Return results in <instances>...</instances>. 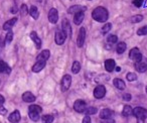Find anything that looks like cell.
Returning <instances> with one entry per match:
<instances>
[{
  "label": "cell",
  "instance_id": "6da1fadb",
  "mask_svg": "<svg viewBox=\"0 0 147 123\" xmlns=\"http://www.w3.org/2000/svg\"><path fill=\"white\" fill-rule=\"evenodd\" d=\"M92 17L94 20L98 21V22H106L109 18L108 10L103 6H98L93 10Z\"/></svg>",
  "mask_w": 147,
  "mask_h": 123
},
{
  "label": "cell",
  "instance_id": "7a4b0ae2",
  "mask_svg": "<svg viewBox=\"0 0 147 123\" xmlns=\"http://www.w3.org/2000/svg\"><path fill=\"white\" fill-rule=\"evenodd\" d=\"M41 111H42V109H41V107L39 106V105H35V104L30 105V106L28 107L29 118L33 121H37L39 118H40Z\"/></svg>",
  "mask_w": 147,
  "mask_h": 123
},
{
  "label": "cell",
  "instance_id": "3957f363",
  "mask_svg": "<svg viewBox=\"0 0 147 123\" xmlns=\"http://www.w3.org/2000/svg\"><path fill=\"white\" fill-rule=\"evenodd\" d=\"M133 115L137 118V123H144L147 118V109L143 107H136L133 109Z\"/></svg>",
  "mask_w": 147,
  "mask_h": 123
},
{
  "label": "cell",
  "instance_id": "277c9868",
  "mask_svg": "<svg viewBox=\"0 0 147 123\" xmlns=\"http://www.w3.org/2000/svg\"><path fill=\"white\" fill-rule=\"evenodd\" d=\"M71 75H65L63 77L61 81V91L63 92H65L69 89L71 87Z\"/></svg>",
  "mask_w": 147,
  "mask_h": 123
},
{
  "label": "cell",
  "instance_id": "5b68a950",
  "mask_svg": "<svg viewBox=\"0 0 147 123\" xmlns=\"http://www.w3.org/2000/svg\"><path fill=\"white\" fill-rule=\"evenodd\" d=\"M129 57H130L132 61H134L135 63H138V62H141V59H142V55H141L139 49L133 47L130 51V53H129Z\"/></svg>",
  "mask_w": 147,
  "mask_h": 123
},
{
  "label": "cell",
  "instance_id": "8992f818",
  "mask_svg": "<svg viewBox=\"0 0 147 123\" xmlns=\"http://www.w3.org/2000/svg\"><path fill=\"white\" fill-rule=\"evenodd\" d=\"M65 39H67V33L61 29V30H57L55 34V41L57 45H63V43L65 41Z\"/></svg>",
  "mask_w": 147,
  "mask_h": 123
},
{
  "label": "cell",
  "instance_id": "52a82bcc",
  "mask_svg": "<svg viewBox=\"0 0 147 123\" xmlns=\"http://www.w3.org/2000/svg\"><path fill=\"white\" fill-rule=\"evenodd\" d=\"M106 95V88L103 85H99L94 89V97L96 99H102Z\"/></svg>",
  "mask_w": 147,
  "mask_h": 123
},
{
  "label": "cell",
  "instance_id": "ba28073f",
  "mask_svg": "<svg viewBox=\"0 0 147 123\" xmlns=\"http://www.w3.org/2000/svg\"><path fill=\"white\" fill-rule=\"evenodd\" d=\"M87 108V104L84 100H77L76 102L74 103V109L75 111H77L78 113H84V111Z\"/></svg>",
  "mask_w": 147,
  "mask_h": 123
},
{
  "label": "cell",
  "instance_id": "9c48e42d",
  "mask_svg": "<svg viewBox=\"0 0 147 123\" xmlns=\"http://www.w3.org/2000/svg\"><path fill=\"white\" fill-rule=\"evenodd\" d=\"M85 39H86V28L85 27H81L79 30L78 39H77V45L79 47H82L84 45Z\"/></svg>",
  "mask_w": 147,
  "mask_h": 123
},
{
  "label": "cell",
  "instance_id": "30bf717a",
  "mask_svg": "<svg viewBox=\"0 0 147 123\" xmlns=\"http://www.w3.org/2000/svg\"><path fill=\"white\" fill-rule=\"evenodd\" d=\"M47 18H49V22L51 23H57V20H59V12L55 8H51V10L49 11V15H47Z\"/></svg>",
  "mask_w": 147,
  "mask_h": 123
},
{
  "label": "cell",
  "instance_id": "8fae6325",
  "mask_svg": "<svg viewBox=\"0 0 147 123\" xmlns=\"http://www.w3.org/2000/svg\"><path fill=\"white\" fill-rule=\"evenodd\" d=\"M87 10V7L84 6V5H73L71 6L69 9H67V13L69 14H76L78 12H85Z\"/></svg>",
  "mask_w": 147,
  "mask_h": 123
},
{
  "label": "cell",
  "instance_id": "7c38bea8",
  "mask_svg": "<svg viewBox=\"0 0 147 123\" xmlns=\"http://www.w3.org/2000/svg\"><path fill=\"white\" fill-rule=\"evenodd\" d=\"M115 68H116V62L113 59H108L105 61V69H106L107 72H113L115 70Z\"/></svg>",
  "mask_w": 147,
  "mask_h": 123
},
{
  "label": "cell",
  "instance_id": "4fadbf2b",
  "mask_svg": "<svg viewBox=\"0 0 147 123\" xmlns=\"http://www.w3.org/2000/svg\"><path fill=\"white\" fill-rule=\"evenodd\" d=\"M20 118H21L20 112H19L18 110H15V111H13L10 115H9L8 120L12 123H18L19 120H20Z\"/></svg>",
  "mask_w": 147,
  "mask_h": 123
},
{
  "label": "cell",
  "instance_id": "5bb4252c",
  "mask_svg": "<svg viewBox=\"0 0 147 123\" xmlns=\"http://www.w3.org/2000/svg\"><path fill=\"white\" fill-rule=\"evenodd\" d=\"M22 100L25 103H32L35 101V96L31 92L27 91V92H24L22 94Z\"/></svg>",
  "mask_w": 147,
  "mask_h": 123
},
{
  "label": "cell",
  "instance_id": "9a60e30c",
  "mask_svg": "<svg viewBox=\"0 0 147 123\" xmlns=\"http://www.w3.org/2000/svg\"><path fill=\"white\" fill-rule=\"evenodd\" d=\"M30 39L31 41L34 43L36 49H40L41 47V39H39V36L37 35V33L35 31H31L30 32Z\"/></svg>",
  "mask_w": 147,
  "mask_h": 123
},
{
  "label": "cell",
  "instance_id": "2e32d148",
  "mask_svg": "<svg viewBox=\"0 0 147 123\" xmlns=\"http://www.w3.org/2000/svg\"><path fill=\"white\" fill-rule=\"evenodd\" d=\"M49 55H51V51L49 49H43L41 51V53L36 57V61H41V62H47L49 59Z\"/></svg>",
  "mask_w": 147,
  "mask_h": 123
},
{
  "label": "cell",
  "instance_id": "e0dca14e",
  "mask_svg": "<svg viewBox=\"0 0 147 123\" xmlns=\"http://www.w3.org/2000/svg\"><path fill=\"white\" fill-rule=\"evenodd\" d=\"M47 65V62H41V61H36L34 65L32 66V72L34 73H38L40 72L41 70H43Z\"/></svg>",
  "mask_w": 147,
  "mask_h": 123
},
{
  "label": "cell",
  "instance_id": "ac0fdd59",
  "mask_svg": "<svg viewBox=\"0 0 147 123\" xmlns=\"http://www.w3.org/2000/svg\"><path fill=\"white\" fill-rule=\"evenodd\" d=\"M113 115V111L109 108H104L100 112V118L102 119H109Z\"/></svg>",
  "mask_w": 147,
  "mask_h": 123
},
{
  "label": "cell",
  "instance_id": "d6986e66",
  "mask_svg": "<svg viewBox=\"0 0 147 123\" xmlns=\"http://www.w3.org/2000/svg\"><path fill=\"white\" fill-rule=\"evenodd\" d=\"M135 70L139 73H145L147 71V65L146 63H143V62H138V63H135Z\"/></svg>",
  "mask_w": 147,
  "mask_h": 123
},
{
  "label": "cell",
  "instance_id": "ffe728a7",
  "mask_svg": "<svg viewBox=\"0 0 147 123\" xmlns=\"http://www.w3.org/2000/svg\"><path fill=\"white\" fill-rule=\"evenodd\" d=\"M84 18H85V13L84 12H78L74 15V22H75V24L80 25L81 23L83 22Z\"/></svg>",
  "mask_w": 147,
  "mask_h": 123
},
{
  "label": "cell",
  "instance_id": "44dd1931",
  "mask_svg": "<svg viewBox=\"0 0 147 123\" xmlns=\"http://www.w3.org/2000/svg\"><path fill=\"white\" fill-rule=\"evenodd\" d=\"M16 21H17L16 17H13V18L9 19L8 21H6V22L3 24V29H4V30H9V29H11L15 25Z\"/></svg>",
  "mask_w": 147,
  "mask_h": 123
},
{
  "label": "cell",
  "instance_id": "7402d4cb",
  "mask_svg": "<svg viewBox=\"0 0 147 123\" xmlns=\"http://www.w3.org/2000/svg\"><path fill=\"white\" fill-rule=\"evenodd\" d=\"M113 84H114V86L116 87L118 90H124L125 89V82L123 80H121V79H115L114 81H113Z\"/></svg>",
  "mask_w": 147,
  "mask_h": 123
},
{
  "label": "cell",
  "instance_id": "603a6c76",
  "mask_svg": "<svg viewBox=\"0 0 147 123\" xmlns=\"http://www.w3.org/2000/svg\"><path fill=\"white\" fill-rule=\"evenodd\" d=\"M0 73H6V74L10 73V68H9V66L3 61H0Z\"/></svg>",
  "mask_w": 147,
  "mask_h": 123
},
{
  "label": "cell",
  "instance_id": "cb8c5ba5",
  "mask_svg": "<svg viewBox=\"0 0 147 123\" xmlns=\"http://www.w3.org/2000/svg\"><path fill=\"white\" fill-rule=\"evenodd\" d=\"M29 14L30 16L32 17L33 19H37L39 17V12H38V9H37L36 6H31L30 9H29Z\"/></svg>",
  "mask_w": 147,
  "mask_h": 123
},
{
  "label": "cell",
  "instance_id": "d4e9b609",
  "mask_svg": "<svg viewBox=\"0 0 147 123\" xmlns=\"http://www.w3.org/2000/svg\"><path fill=\"white\" fill-rule=\"evenodd\" d=\"M122 114L123 116H130V115H133V109L130 105H125L123 107V110H122Z\"/></svg>",
  "mask_w": 147,
  "mask_h": 123
},
{
  "label": "cell",
  "instance_id": "484cf974",
  "mask_svg": "<svg viewBox=\"0 0 147 123\" xmlns=\"http://www.w3.org/2000/svg\"><path fill=\"white\" fill-rule=\"evenodd\" d=\"M126 49H127V45L125 43H119L118 45H117V47H116V51H117V53H119V55H121V53H123L125 51H126Z\"/></svg>",
  "mask_w": 147,
  "mask_h": 123
},
{
  "label": "cell",
  "instance_id": "4316f807",
  "mask_svg": "<svg viewBox=\"0 0 147 123\" xmlns=\"http://www.w3.org/2000/svg\"><path fill=\"white\" fill-rule=\"evenodd\" d=\"M80 70H81V64H80V62L75 61V62H74L73 66H71V72H73L74 74H78V73L80 72Z\"/></svg>",
  "mask_w": 147,
  "mask_h": 123
},
{
  "label": "cell",
  "instance_id": "83f0119b",
  "mask_svg": "<svg viewBox=\"0 0 147 123\" xmlns=\"http://www.w3.org/2000/svg\"><path fill=\"white\" fill-rule=\"evenodd\" d=\"M61 26H63V30L67 33V31H69L71 29V26H69V20L67 18H63V23H61Z\"/></svg>",
  "mask_w": 147,
  "mask_h": 123
},
{
  "label": "cell",
  "instance_id": "f1b7e54d",
  "mask_svg": "<svg viewBox=\"0 0 147 123\" xmlns=\"http://www.w3.org/2000/svg\"><path fill=\"white\" fill-rule=\"evenodd\" d=\"M41 120H42L43 123H53V115H49V114L43 115V116L41 117Z\"/></svg>",
  "mask_w": 147,
  "mask_h": 123
},
{
  "label": "cell",
  "instance_id": "f546056e",
  "mask_svg": "<svg viewBox=\"0 0 147 123\" xmlns=\"http://www.w3.org/2000/svg\"><path fill=\"white\" fill-rule=\"evenodd\" d=\"M117 41H118V37L115 34H110L107 37V41H108L109 45H114V43H117Z\"/></svg>",
  "mask_w": 147,
  "mask_h": 123
},
{
  "label": "cell",
  "instance_id": "4dcf8cb0",
  "mask_svg": "<svg viewBox=\"0 0 147 123\" xmlns=\"http://www.w3.org/2000/svg\"><path fill=\"white\" fill-rule=\"evenodd\" d=\"M97 111L98 110H97V108H95V107H87L86 110L84 111V113L86 115H89V116H90V115L96 114Z\"/></svg>",
  "mask_w": 147,
  "mask_h": 123
},
{
  "label": "cell",
  "instance_id": "1f68e13d",
  "mask_svg": "<svg viewBox=\"0 0 147 123\" xmlns=\"http://www.w3.org/2000/svg\"><path fill=\"white\" fill-rule=\"evenodd\" d=\"M143 20V16L142 15H134V16H132L130 18V21L132 23H138V22H141V21Z\"/></svg>",
  "mask_w": 147,
  "mask_h": 123
},
{
  "label": "cell",
  "instance_id": "d6a6232c",
  "mask_svg": "<svg viewBox=\"0 0 147 123\" xmlns=\"http://www.w3.org/2000/svg\"><path fill=\"white\" fill-rule=\"evenodd\" d=\"M126 78L129 82H133V81H136L137 76H136L135 73H128V74L126 75Z\"/></svg>",
  "mask_w": 147,
  "mask_h": 123
},
{
  "label": "cell",
  "instance_id": "836d02e7",
  "mask_svg": "<svg viewBox=\"0 0 147 123\" xmlns=\"http://www.w3.org/2000/svg\"><path fill=\"white\" fill-rule=\"evenodd\" d=\"M137 34L138 35H146L147 34V25L140 27V28L137 30Z\"/></svg>",
  "mask_w": 147,
  "mask_h": 123
},
{
  "label": "cell",
  "instance_id": "e575fe53",
  "mask_svg": "<svg viewBox=\"0 0 147 123\" xmlns=\"http://www.w3.org/2000/svg\"><path fill=\"white\" fill-rule=\"evenodd\" d=\"M13 39V32L11 30H9L6 34V37H5V43H10Z\"/></svg>",
  "mask_w": 147,
  "mask_h": 123
},
{
  "label": "cell",
  "instance_id": "d590c367",
  "mask_svg": "<svg viewBox=\"0 0 147 123\" xmlns=\"http://www.w3.org/2000/svg\"><path fill=\"white\" fill-rule=\"evenodd\" d=\"M20 12H21V15L22 16H25V15L27 14V13H29L28 11V8H27V5L26 4H22L20 7Z\"/></svg>",
  "mask_w": 147,
  "mask_h": 123
},
{
  "label": "cell",
  "instance_id": "8d00e7d4",
  "mask_svg": "<svg viewBox=\"0 0 147 123\" xmlns=\"http://www.w3.org/2000/svg\"><path fill=\"white\" fill-rule=\"evenodd\" d=\"M111 28H112V24L111 23H106V24H104V26L102 27V32L103 33H106V32H109V31L111 30Z\"/></svg>",
  "mask_w": 147,
  "mask_h": 123
},
{
  "label": "cell",
  "instance_id": "74e56055",
  "mask_svg": "<svg viewBox=\"0 0 147 123\" xmlns=\"http://www.w3.org/2000/svg\"><path fill=\"white\" fill-rule=\"evenodd\" d=\"M143 4V0H133V5L135 7H140Z\"/></svg>",
  "mask_w": 147,
  "mask_h": 123
},
{
  "label": "cell",
  "instance_id": "f35d334b",
  "mask_svg": "<svg viewBox=\"0 0 147 123\" xmlns=\"http://www.w3.org/2000/svg\"><path fill=\"white\" fill-rule=\"evenodd\" d=\"M83 123H92V121H91V118L89 115H86L85 116V118L83 119Z\"/></svg>",
  "mask_w": 147,
  "mask_h": 123
},
{
  "label": "cell",
  "instance_id": "ab89813d",
  "mask_svg": "<svg viewBox=\"0 0 147 123\" xmlns=\"http://www.w3.org/2000/svg\"><path fill=\"white\" fill-rule=\"evenodd\" d=\"M7 113L6 108H4L3 106H0V115H5Z\"/></svg>",
  "mask_w": 147,
  "mask_h": 123
},
{
  "label": "cell",
  "instance_id": "60d3db41",
  "mask_svg": "<svg viewBox=\"0 0 147 123\" xmlns=\"http://www.w3.org/2000/svg\"><path fill=\"white\" fill-rule=\"evenodd\" d=\"M123 99H124L125 101H130L131 100V95L128 94V93H126V94L123 95Z\"/></svg>",
  "mask_w": 147,
  "mask_h": 123
},
{
  "label": "cell",
  "instance_id": "b9f144b4",
  "mask_svg": "<svg viewBox=\"0 0 147 123\" xmlns=\"http://www.w3.org/2000/svg\"><path fill=\"white\" fill-rule=\"evenodd\" d=\"M10 12L13 13V14H14V13H17V7L15 6V5H13V6L10 8Z\"/></svg>",
  "mask_w": 147,
  "mask_h": 123
},
{
  "label": "cell",
  "instance_id": "7bdbcfd3",
  "mask_svg": "<svg viewBox=\"0 0 147 123\" xmlns=\"http://www.w3.org/2000/svg\"><path fill=\"white\" fill-rule=\"evenodd\" d=\"M4 102H5V98L3 96H1V95H0V106H2Z\"/></svg>",
  "mask_w": 147,
  "mask_h": 123
},
{
  "label": "cell",
  "instance_id": "ee69618b",
  "mask_svg": "<svg viewBox=\"0 0 147 123\" xmlns=\"http://www.w3.org/2000/svg\"><path fill=\"white\" fill-rule=\"evenodd\" d=\"M115 70H116V72H120L121 68H120V67H116V68H115Z\"/></svg>",
  "mask_w": 147,
  "mask_h": 123
},
{
  "label": "cell",
  "instance_id": "f6af8a7d",
  "mask_svg": "<svg viewBox=\"0 0 147 123\" xmlns=\"http://www.w3.org/2000/svg\"><path fill=\"white\" fill-rule=\"evenodd\" d=\"M145 91H146V93H147V86H146V88H145Z\"/></svg>",
  "mask_w": 147,
  "mask_h": 123
},
{
  "label": "cell",
  "instance_id": "bcb514c9",
  "mask_svg": "<svg viewBox=\"0 0 147 123\" xmlns=\"http://www.w3.org/2000/svg\"><path fill=\"white\" fill-rule=\"evenodd\" d=\"M146 65H147V59H146Z\"/></svg>",
  "mask_w": 147,
  "mask_h": 123
}]
</instances>
